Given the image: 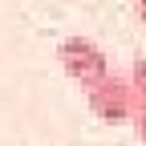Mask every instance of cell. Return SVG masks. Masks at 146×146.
Listing matches in <instances>:
<instances>
[{
    "label": "cell",
    "instance_id": "7a4b0ae2",
    "mask_svg": "<svg viewBox=\"0 0 146 146\" xmlns=\"http://www.w3.org/2000/svg\"><path fill=\"white\" fill-rule=\"evenodd\" d=\"M85 106L98 122H110V126H122L134 118V106H138V94L130 89L126 73H110L102 77L94 89H85Z\"/></svg>",
    "mask_w": 146,
    "mask_h": 146
},
{
    "label": "cell",
    "instance_id": "277c9868",
    "mask_svg": "<svg viewBox=\"0 0 146 146\" xmlns=\"http://www.w3.org/2000/svg\"><path fill=\"white\" fill-rule=\"evenodd\" d=\"M130 126H134L138 142H146V98H138V106H134V118H130Z\"/></svg>",
    "mask_w": 146,
    "mask_h": 146
},
{
    "label": "cell",
    "instance_id": "3957f363",
    "mask_svg": "<svg viewBox=\"0 0 146 146\" xmlns=\"http://www.w3.org/2000/svg\"><path fill=\"white\" fill-rule=\"evenodd\" d=\"M126 81H130V89H134L138 98H146V57H134V61H130Z\"/></svg>",
    "mask_w": 146,
    "mask_h": 146
},
{
    "label": "cell",
    "instance_id": "5b68a950",
    "mask_svg": "<svg viewBox=\"0 0 146 146\" xmlns=\"http://www.w3.org/2000/svg\"><path fill=\"white\" fill-rule=\"evenodd\" d=\"M134 8H138V21L146 25V0H138V4H134Z\"/></svg>",
    "mask_w": 146,
    "mask_h": 146
},
{
    "label": "cell",
    "instance_id": "6da1fadb",
    "mask_svg": "<svg viewBox=\"0 0 146 146\" xmlns=\"http://www.w3.org/2000/svg\"><path fill=\"white\" fill-rule=\"evenodd\" d=\"M57 61L65 69L69 81H77L81 89H94L102 77H110V57L89 41V36H65V41L57 45Z\"/></svg>",
    "mask_w": 146,
    "mask_h": 146
}]
</instances>
